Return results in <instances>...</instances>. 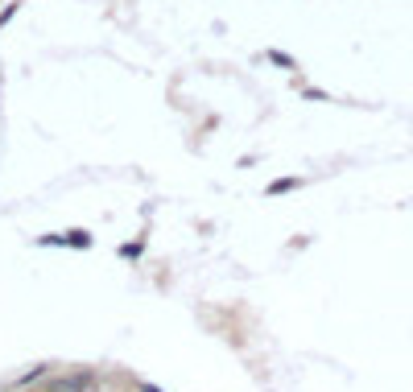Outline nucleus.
<instances>
[{
    "mask_svg": "<svg viewBox=\"0 0 413 392\" xmlns=\"http://www.w3.org/2000/svg\"><path fill=\"white\" fill-rule=\"evenodd\" d=\"M294 186H298L294 178H277V182L269 186V194H285V190H294Z\"/></svg>",
    "mask_w": 413,
    "mask_h": 392,
    "instance_id": "obj_1",
    "label": "nucleus"
},
{
    "mask_svg": "<svg viewBox=\"0 0 413 392\" xmlns=\"http://www.w3.org/2000/svg\"><path fill=\"white\" fill-rule=\"evenodd\" d=\"M141 392H157V389H153V384H145V389H141Z\"/></svg>",
    "mask_w": 413,
    "mask_h": 392,
    "instance_id": "obj_2",
    "label": "nucleus"
}]
</instances>
